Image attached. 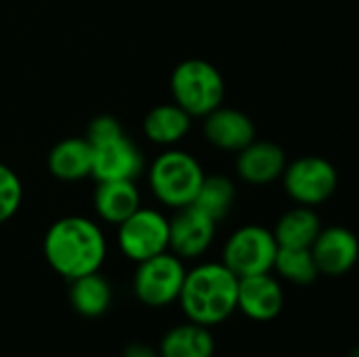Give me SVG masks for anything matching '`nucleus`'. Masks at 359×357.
<instances>
[{
    "mask_svg": "<svg viewBox=\"0 0 359 357\" xmlns=\"http://www.w3.org/2000/svg\"><path fill=\"white\" fill-rule=\"evenodd\" d=\"M158 353L160 357H212L215 337L206 326L187 322L164 335Z\"/></svg>",
    "mask_w": 359,
    "mask_h": 357,
    "instance_id": "6ab92c4d",
    "label": "nucleus"
},
{
    "mask_svg": "<svg viewBox=\"0 0 359 357\" xmlns=\"http://www.w3.org/2000/svg\"><path fill=\"white\" fill-rule=\"evenodd\" d=\"M288 198L301 206H320L328 202L339 185V173L322 156H303L286 164L282 177Z\"/></svg>",
    "mask_w": 359,
    "mask_h": 357,
    "instance_id": "423d86ee",
    "label": "nucleus"
},
{
    "mask_svg": "<svg viewBox=\"0 0 359 357\" xmlns=\"http://www.w3.org/2000/svg\"><path fill=\"white\" fill-rule=\"evenodd\" d=\"M273 269L278 271V276H282L284 280H288L292 284H299V286L313 284L318 280V276H320L309 248H284V246H278Z\"/></svg>",
    "mask_w": 359,
    "mask_h": 357,
    "instance_id": "4be33fe9",
    "label": "nucleus"
},
{
    "mask_svg": "<svg viewBox=\"0 0 359 357\" xmlns=\"http://www.w3.org/2000/svg\"><path fill=\"white\" fill-rule=\"evenodd\" d=\"M233 202H236L233 181L223 175H210V177H204V181L198 189V196L194 200V206L219 223L221 219H225L229 215Z\"/></svg>",
    "mask_w": 359,
    "mask_h": 357,
    "instance_id": "412c9836",
    "label": "nucleus"
},
{
    "mask_svg": "<svg viewBox=\"0 0 359 357\" xmlns=\"http://www.w3.org/2000/svg\"><path fill=\"white\" fill-rule=\"evenodd\" d=\"M202 133L212 147L236 154L257 139V128L250 116H246L240 109L223 105L204 116Z\"/></svg>",
    "mask_w": 359,
    "mask_h": 357,
    "instance_id": "ddd939ff",
    "label": "nucleus"
},
{
    "mask_svg": "<svg viewBox=\"0 0 359 357\" xmlns=\"http://www.w3.org/2000/svg\"><path fill=\"white\" fill-rule=\"evenodd\" d=\"M122 357H160V353L154 347L145 345V343H133V345H128L124 349Z\"/></svg>",
    "mask_w": 359,
    "mask_h": 357,
    "instance_id": "b1692460",
    "label": "nucleus"
},
{
    "mask_svg": "<svg viewBox=\"0 0 359 357\" xmlns=\"http://www.w3.org/2000/svg\"><path fill=\"white\" fill-rule=\"evenodd\" d=\"M93 202L101 221L120 225L141 206V191L135 181H99Z\"/></svg>",
    "mask_w": 359,
    "mask_h": 357,
    "instance_id": "dca6fc26",
    "label": "nucleus"
},
{
    "mask_svg": "<svg viewBox=\"0 0 359 357\" xmlns=\"http://www.w3.org/2000/svg\"><path fill=\"white\" fill-rule=\"evenodd\" d=\"M215 236L217 221L194 204L179 208L177 215L168 219V250H172L179 259L202 257L212 246Z\"/></svg>",
    "mask_w": 359,
    "mask_h": 357,
    "instance_id": "9d476101",
    "label": "nucleus"
},
{
    "mask_svg": "<svg viewBox=\"0 0 359 357\" xmlns=\"http://www.w3.org/2000/svg\"><path fill=\"white\" fill-rule=\"evenodd\" d=\"M204 177L202 164L183 149H166L147 170V183L154 198L175 210L194 204Z\"/></svg>",
    "mask_w": 359,
    "mask_h": 357,
    "instance_id": "7ed1b4c3",
    "label": "nucleus"
},
{
    "mask_svg": "<svg viewBox=\"0 0 359 357\" xmlns=\"http://www.w3.org/2000/svg\"><path fill=\"white\" fill-rule=\"evenodd\" d=\"M282 307L284 290L271 271L238 278V309L246 318L255 322H269L282 314Z\"/></svg>",
    "mask_w": 359,
    "mask_h": 357,
    "instance_id": "f8f14e48",
    "label": "nucleus"
},
{
    "mask_svg": "<svg viewBox=\"0 0 359 357\" xmlns=\"http://www.w3.org/2000/svg\"><path fill=\"white\" fill-rule=\"evenodd\" d=\"M191 128V116L177 103L156 105L147 112L143 120L145 137L162 147H172L181 143Z\"/></svg>",
    "mask_w": 359,
    "mask_h": 357,
    "instance_id": "f3484780",
    "label": "nucleus"
},
{
    "mask_svg": "<svg viewBox=\"0 0 359 357\" xmlns=\"http://www.w3.org/2000/svg\"><path fill=\"white\" fill-rule=\"evenodd\" d=\"M177 301L189 322L217 326L238 309V276L223 263H202L185 274Z\"/></svg>",
    "mask_w": 359,
    "mask_h": 357,
    "instance_id": "f03ea898",
    "label": "nucleus"
},
{
    "mask_svg": "<svg viewBox=\"0 0 359 357\" xmlns=\"http://www.w3.org/2000/svg\"><path fill=\"white\" fill-rule=\"evenodd\" d=\"M286 164V154L278 143L255 139L238 151L236 173L250 185H269L282 177Z\"/></svg>",
    "mask_w": 359,
    "mask_h": 357,
    "instance_id": "4468645a",
    "label": "nucleus"
},
{
    "mask_svg": "<svg viewBox=\"0 0 359 357\" xmlns=\"http://www.w3.org/2000/svg\"><path fill=\"white\" fill-rule=\"evenodd\" d=\"M48 173L63 181L76 183L90 177L93 170V147L86 137H67L53 145L46 158Z\"/></svg>",
    "mask_w": 359,
    "mask_h": 357,
    "instance_id": "2eb2a0df",
    "label": "nucleus"
},
{
    "mask_svg": "<svg viewBox=\"0 0 359 357\" xmlns=\"http://www.w3.org/2000/svg\"><path fill=\"white\" fill-rule=\"evenodd\" d=\"M322 229L320 217L311 206L297 204L294 208L286 210L273 229V238L278 246L284 248H311L313 240Z\"/></svg>",
    "mask_w": 359,
    "mask_h": 357,
    "instance_id": "a211bd4d",
    "label": "nucleus"
},
{
    "mask_svg": "<svg viewBox=\"0 0 359 357\" xmlns=\"http://www.w3.org/2000/svg\"><path fill=\"white\" fill-rule=\"evenodd\" d=\"M311 255L320 274L339 278L353 269L359 257V244L355 234L347 227L332 225L320 229L311 244Z\"/></svg>",
    "mask_w": 359,
    "mask_h": 357,
    "instance_id": "9b49d317",
    "label": "nucleus"
},
{
    "mask_svg": "<svg viewBox=\"0 0 359 357\" xmlns=\"http://www.w3.org/2000/svg\"><path fill=\"white\" fill-rule=\"evenodd\" d=\"M93 170L90 177L99 181H137L145 168V160L135 141L126 133H118L90 143Z\"/></svg>",
    "mask_w": 359,
    "mask_h": 357,
    "instance_id": "1a4fd4ad",
    "label": "nucleus"
},
{
    "mask_svg": "<svg viewBox=\"0 0 359 357\" xmlns=\"http://www.w3.org/2000/svg\"><path fill=\"white\" fill-rule=\"evenodd\" d=\"M69 303L82 318H101L111 305V284L99 274L69 280Z\"/></svg>",
    "mask_w": 359,
    "mask_h": 357,
    "instance_id": "aec40b11",
    "label": "nucleus"
},
{
    "mask_svg": "<svg viewBox=\"0 0 359 357\" xmlns=\"http://www.w3.org/2000/svg\"><path fill=\"white\" fill-rule=\"evenodd\" d=\"M185 274L183 259L168 250L145 259L139 263L133 278L135 297L147 307H166L179 299Z\"/></svg>",
    "mask_w": 359,
    "mask_h": 357,
    "instance_id": "0eeeda50",
    "label": "nucleus"
},
{
    "mask_svg": "<svg viewBox=\"0 0 359 357\" xmlns=\"http://www.w3.org/2000/svg\"><path fill=\"white\" fill-rule=\"evenodd\" d=\"M118 227V246L135 263L168 250V219L156 208L139 206Z\"/></svg>",
    "mask_w": 359,
    "mask_h": 357,
    "instance_id": "6e6552de",
    "label": "nucleus"
},
{
    "mask_svg": "<svg viewBox=\"0 0 359 357\" xmlns=\"http://www.w3.org/2000/svg\"><path fill=\"white\" fill-rule=\"evenodd\" d=\"M23 202V183L19 175L0 162V225L11 221Z\"/></svg>",
    "mask_w": 359,
    "mask_h": 357,
    "instance_id": "5701e85b",
    "label": "nucleus"
},
{
    "mask_svg": "<svg viewBox=\"0 0 359 357\" xmlns=\"http://www.w3.org/2000/svg\"><path fill=\"white\" fill-rule=\"evenodd\" d=\"M44 259L65 280H76L101 269L107 242L101 227L88 217H63L44 234Z\"/></svg>",
    "mask_w": 359,
    "mask_h": 357,
    "instance_id": "f257e3e1",
    "label": "nucleus"
},
{
    "mask_svg": "<svg viewBox=\"0 0 359 357\" xmlns=\"http://www.w3.org/2000/svg\"><path fill=\"white\" fill-rule=\"evenodd\" d=\"M278 255L273 231L261 225H244L236 229L223 246V265L238 278L269 274Z\"/></svg>",
    "mask_w": 359,
    "mask_h": 357,
    "instance_id": "39448f33",
    "label": "nucleus"
},
{
    "mask_svg": "<svg viewBox=\"0 0 359 357\" xmlns=\"http://www.w3.org/2000/svg\"><path fill=\"white\" fill-rule=\"evenodd\" d=\"M170 93L175 103L191 118H204L223 105L225 78L204 59H185L172 69Z\"/></svg>",
    "mask_w": 359,
    "mask_h": 357,
    "instance_id": "20e7f679",
    "label": "nucleus"
}]
</instances>
